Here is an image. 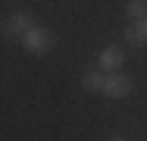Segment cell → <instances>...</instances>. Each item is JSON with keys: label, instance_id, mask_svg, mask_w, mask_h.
I'll return each mask as SVG.
<instances>
[{"label": "cell", "instance_id": "1", "mask_svg": "<svg viewBox=\"0 0 147 141\" xmlns=\"http://www.w3.org/2000/svg\"><path fill=\"white\" fill-rule=\"evenodd\" d=\"M19 41H22V47H25L28 54H38V56L50 54V50L57 47V35H53L50 28H44V25H31Z\"/></svg>", "mask_w": 147, "mask_h": 141}, {"label": "cell", "instance_id": "2", "mask_svg": "<svg viewBox=\"0 0 147 141\" xmlns=\"http://www.w3.org/2000/svg\"><path fill=\"white\" fill-rule=\"evenodd\" d=\"M131 75H125V72H110L107 79H103V91L100 94H107V97H113V100H122V97H128L131 94Z\"/></svg>", "mask_w": 147, "mask_h": 141}, {"label": "cell", "instance_id": "3", "mask_svg": "<svg viewBox=\"0 0 147 141\" xmlns=\"http://www.w3.org/2000/svg\"><path fill=\"white\" fill-rule=\"evenodd\" d=\"M119 66H125V47H116V44L103 47L100 56H97V69H103V72H119Z\"/></svg>", "mask_w": 147, "mask_h": 141}, {"label": "cell", "instance_id": "4", "mask_svg": "<svg viewBox=\"0 0 147 141\" xmlns=\"http://www.w3.org/2000/svg\"><path fill=\"white\" fill-rule=\"evenodd\" d=\"M31 25H34V22H31V13L19 9V13H13V16L6 19L3 31H6V38H16V41H19V38H22V35H25V31H28Z\"/></svg>", "mask_w": 147, "mask_h": 141}, {"label": "cell", "instance_id": "5", "mask_svg": "<svg viewBox=\"0 0 147 141\" xmlns=\"http://www.w3.org/2000/svg\"><path fill=\"white\" fill-rule=\"evenodd\" d=\"M125 41L131 47H144L147 44V19H138V22H131L125 28Z\"/></svg>", "mask_w": 147, "mask_h": 141}, {"label": "cell", "instance_id": "6", "mask_svg": "<svg viewBox=\"0 0 147 141\" xmlns=\"http://www.w3.org/2000/svg\"><path fill=\"white\" fill-rule=\"evenodd\" d=\"M103 79H107L103 69L94 66V69H88V72L82 75V85H85V91H91V94H100V91H103Z\"/></svg>", "mask_w": 147, "mask_h": 141}, {"label": "cell", "instance_id": "7", "mask_svg": "<svg viewBox=\"0 0 147 141\" xmlns=\"http://www.w3.org/2000/svg\"><path fill=\"white\" fill-rule=\"evenodd\" d=\"M125 16H128L131 22L147 19V0H128V3H125Z\"/></svg>", "mask_w": 147, "mask_h": 141}, {"label": "cell", "instance_id": "8", "mask_svg": "<svg viewBox=\"0 0 147 141\" xmlns=\"http://www.w3.org/2000/svg\"><path fill=\"white\" fill-rule=\"evenodd\" d=\"M110 141H125V138H122V135H116V138H110Z\"/></svg>", "mask_w": 147, "mask_h": 141}]
</instances>
